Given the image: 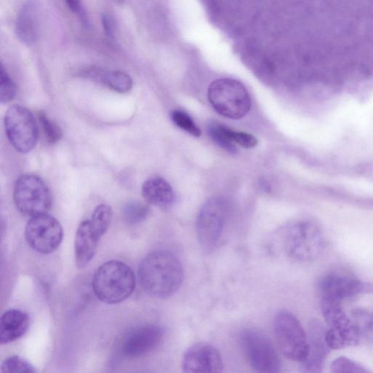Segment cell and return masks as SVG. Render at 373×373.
Returning a JSON list of instances; mask_svg holds the SVG:
<instances>
[{
  "label": "cell",
  "mask_w": 373,
  "mask_h": 373,
  "mask_svg": "<svg viewBox=\"0 0 373 373\" xmlns=\"http://www.w3.org/2000/svg\"><path fill=\"white\" fill-rule=\"evenodd\" d=\"M324 328L317 321L310 323L309 327V355L302 363L303 370L306 372H321L324 360L329 353L325 341Z\"/></svg>",
  "instance_id": "9a60e30c"
},
{
  "label": "cell",
  "mask_w": 373,
  "mask_h": 373,
  "mask_svg": "<svg viewBox=\"0 0 373 373\" xmlns=\"http://www.w3.org/2000/svg\"><path fill=\"white\" fill-rule=\"evenodd\" d=\"M2 372L5 373H33L36 372L34 366L27 360L19 356H12L2 365Z\"/></svg>",
  "instance_id": "4316f807"
},
{
  "label": "cell",
  "mask_w": 373,
  "mask_h": 373,
  "mask_svg": "<svg viewBox=\"0 0 373 373\" xmlns=\"http://www.w3.org/2000/svg\"><path fill=\"white\" fill-rule=\"evenodd\" d=\"M361 339L373 343V312L365 310H355L350 315Z\"/></svg>",
  "instance_id": "44dd1931"
},
{
  "label": "cell",
  "mask_w": 373,
  "mask_h": 373,
  "mask_svg": "<svg viewBox=\"0 0 373 373\" xmlns=\"http://www.w3.org/2000/svg\"><path fill=\"white\" fill-rule=\"evenodd\" d=\"M228 216V204L221 197H212L202 207L197 218L196 232L205 251H213L221 243Z\"/></svg>",
  "instance_id": "5b68a950"
},
{
  "label": "cell",
  "mask_w": 373,
  "mask_h": 373,
  "mask_svg": "<svg viewBox=\"0 0 373 373\" xmlns=\"http://www.w3.org/2000/svg\"><path fill=\"white\" fill-rule=\"evenodd\" d=\"M164 329L157 324H147L128 333L122 343V353L128 358H140L155 350L164 338Z\"/></svg>",
  "instance_id": "7c38bea8"
},
{
  "label": "cell",
  "mask_w": 373,
  "mask_h": 373,
  "mask_svg": "<svg viewBox=\"0 0 373 373\" xmlns=\"http://www.w3.org/2000/svg\"><path fill=\"white\" fill-rule=\"evenodd\" d=\"M99 238L90 219H86L80 224L75 240V255L78 269L85 268L92 260Z\"/></svg>",
  "instance_id": "2e32d148"
},
{
  "label": "cell",
  "mask_w": 373,
  "mask_h": 373,
  "mask_svg": "<svg viewBox=\"0 0 373 373\" xmlns=\"http://www.w3.org/2000/svg\"><path fill=\"white\" fill-rule=\"evenodd\" d=\"M93 290L97 297L107 304H117L128 299L135 290V274L126 263L111 260L95 272Z\"/></svg>",
  "instance_id": "7a4b0ae2"
},
{
  "label": "cell",
  "mask_w": 373,
  "mask_h": 373,
  "mask_svg": "<svg viewBox=\"0 0 373 373\" xmlns=\"http://www.w3.org/2000/svg\"><path fill=\"white\" fill-rule=\"evenodd\" d=\"M29 246L44 255L54 252L63 239V228L54 216L47 214L31 217L25 228Z\"/></svg>",
  "instance_id": "8fae6325"
},
{
  "label": "cell",
  "mask_w": 373,
  "mask_h": 373,
  "mask_svg": "<svg viewBox=\"0 0 373 373\" xmlns=\"http://www.w3.org/2000/svg\"><path fill=\"white\" fill-rule=\"evenodd\" d=\"M239 343L251 367L257 372L276 373L281 369V360L270 339L256 329L240 332Z\"/></svg>",
  "instance_id": "9c48e42d"
},
{
  "label": "cell",
  "mask_w": 373,
  "mask_h": 373,
  "mask_svg": "<svg viewBox=\"0 0 373 373\" xmlns=\"http://www.w3.org/2000/svg\"><path fill=\"white\" fill-rule=\"evenodd\" d=\"M322 312L328 325L325 341L331 349H341L360 343V336L352 318L342 309L340 302L322 298Z\"/></svg>",
  "instance_id": "8992f818"
},
{
  "label": "cell",
  "mask_w": 373,
  "mask_h": 373,
  "mask_svg": "<svg viewBox=\"0 0 373 373\" xmlns=\"http://www.w3.org/2000/svg\"><path fill=\"white\" fill-rule=\"evenodd\" d=\"M149 214V207L140 202H130L123 208V217L129 224H137L144 221Z\"/></svg>",
  "instance_id": "603a6c76"
},
{
  "label": "cell",
  "mask_w": 373,
  "mask_h": 373,
  "mask_svg": "<svg viewBox=\"0 0 373 373\" xmlns=\"http://www.w3.org/2000/svg\"><path fill=\"white\" fill-rule=\"evenodd\" d=\"M209 134L212 140L219 147L232 154L237 152V148L233 143L228 140L219 128V123H213L209 126Z\"/></svg>",
  "instance_id": "f1b7e54d"
},
{
  "label": "cell",
  "mask_w": 373,
  "mask_h": 373,
  "mask_svg": "<svg viewBox=\"0 0 373 373\" xmlns=\"http://www.w3.org/2000/svg\"><path fill=\"white\" fill-rule=\"evenodd\" d=\"M208 99L217 114L233 120L244 118L252 104L246 87L231 78L212 82L209 87Z\"/></svg>",
  "instance_id": "277c9868"
},
{
  "label": "cell",
  "mask_w": 373,
  "mask_h": 373,
  "mask_svg": "<svg viewBox=\"0 0 373 373\" xmlns=\"http://www.w3.org/2000/svg\"><path fill=\"white\" fill-rule=\"evenodd\" d=\"M142 194L148 204L163 209L171 208L175 202L173 188L166 180L160 177H153L146 181L142 185Z\"/></svg>",
  "instance_id": "ac0fdd59"
},
{
  "label": "cell",
  "mask_w": 373,
  "mask_h": 373,
  "mask_svg": "<svg viewBox=\"0 0 373 373\" xmlns=\"http://www.w3.org/2000/svg\"><path fill=\"white\" fill-rule=\"evenodd\" d=\"M274 329L284 357L302 363L309 355V341L298 319L288 311H281L275 317Z\"/></svg>",
  "instance_id": "ba28073f"
},
{
  "label": "cell",
  "mask_w": 373,
  "mask_h": 373,
  "mask_svg": "<svg viewBox=\"0 0 373 373\" xmlns=\"http://www.w3.org/2000/svg\"><path fill=\"white\" fill-rule=\"evenodd\" d=\"M113 218L111 207L106 204L99 205L90 219L91 225L97 235L101 238L111 226Z\"/></svg>",
  "instance_id": "7402d4cb"
},
{
  "label": "cell",
  "mask_w": 373,
  "mask_h": 373,
  "mask_svg": "<svg viewBox=\"0 0 373 373\" xmlns=\"http://www.w3.org/2000/svg\"><path fill=\"white\" fill-rule=\"evenodd\" d=\"M319 290L322 298L341 302L358 295L372 293L373 284L334 274L322 279Z\"/></svg>",
  "instance_id": "5bb4252c"
},
{
  "label": "cell",
  "mask_w": 373,
  "mask_h": 373,
  "mask_svg": "<svg viewBox=\"0 0 373 373\" xmlns=\"http://www.w3.org/2000/svg\"><path fill=\"white\" fill-rule=\"evenodd\" d=\"M171 118L173 123L185 133L195 137H200L202 135L201 129L197 126L191 117L180 109H175L171 114Z\"/></svg>",
  "instance_id": "cb8c5ba5"
},
{
  "label": "cell",
  "mask_w": 373,
  "mask_h": 373,
  "mask_svg": "<svg viewBox=\"0 0 373 373\" xmlns=\"http://www.w3.org/2000/svg\"><path fill=\"white\" fill-rule=\"evenodd\" d=\"M30 318L27 314L11 310L0 319V343L7 344L23 336L28 330Z\"/></svg>",
  "instance_id": "d6986e66"
},
{
  "label": "cell",
  "mask_w": 373,
  "mask_h": 373,
  "mask_svg": "<svg viewBox=\"0 0 373 373\" xmlns=\"http://www.w3.org/2000/svg\"><path fill=\"white\" fill-rule=\"evenodd\" d=\"M82 75L121 94L130 92L133 87V78L121 71H106L97 68H92L84 71Z\"/></svg>",
  "instance_id": "ffe728a7"
},
{
  "label": "cell",
  "mask_w": 373,
  "mask_h": 373,
  "mask_svg": "<svg viewBox=\"0 0 373 373\" xmlns=\"http://www.w3.org/2000/svg\"><path fill=\"white\" fill-rule=\"evenodd\" d=\"M331 371L335 373L354 372L365 373L368 371L355 362L346 357L336 360L331 365Z\"/></svg>",
  "instance_id": "f546056e"
},
{
  "label": "cell",
  "mask_w": 373,
  "mask_h": 373,
  "mask_svg": "<svg viewBox=\"0 0 373 373\" xmlns=\"http://www.w3.org/2000/svg\"><path fill=\"white\" fill-rule=\"evenodd\" d=\"M281 247L290 257L300 262L319 258L325 249L319 227L310 221H300L285 228L281 234Z\"/></svg>",
  "instance_id": "3957f363"
},
{
  "label": "cell",
  "mask_w": 373,
  "mask_h": 373,
  "mask_svg": "<svg viewBox=\"0 0 373 373\" xmlns=\"http://www.w3.org/2000/svg\"><path fill=\"white\" fill-rule=\"evenodd\" d=\"M66 4L73 13H80L81 2L80 0H65Z\"/></svg>",
  "instance_id": "1f68e13d"
},
{
  "label": "cell",
  "mask_w": 373,
  "mask_h": 373,
  "mask_svg": "<svg viewBox=\"0 0 373 373\" xmlns=\"http://www.w3.org/2000/svg\"><path fill=\"white\" fill-rule=\"evenodd\" d=\"M102 25L104 30V33L109 39L114 38V28L113 22L108 16L104 15L102 16Z\"/></svg>",
  "instance_id": "4dcf8cb0"
},
{
  "label": "cell",
  "mask_w": 373,
  "mask_h": 373,
  "mask_svg": "<svg viewBox=\"0 0 373 373\" xmlns=\"http://www.w3.org/2000/svg\"><path fill=\"white\" fill-rule=\"evenodd\" d=\"M39 6L30 0L21 8L16 20V31L19 40L27 47L34 45L38 37Z\"/></svg>",
  "instance_id": "e0dca14e"
},
{
  "label": "cell",
  "mask_w": 373,
  "mask_h": 373,
  "mask_svg": "<svg viewBox=\"0 0 373 373\" xmlns=\"http://www.w3.org/2000/svg\"><path fill=\"white\" fill-rule=\"evenodd\" d=\"M7 137L19 152L26 154L36 147L39 130L33 114L20 105H13L7 111L5 118Z\"/></svg>",
  "instance_id": "30bf717a"
},
{
  "label": "cell",
  "mask_w": 373,
  "mask_h": 373,
  "mask_svg": "<svg viewBox=\"0 0 373 373\" xmlns=\"http://www.w3.org/2000/svg\"><path fill=\"white\" fill-rule=\"evenodd\" d=\"M224 135L232 143H236L245 148H253L257 145V140L250 134L233 130L221 124Z\"/></svg>",
  "instance_id": "484cf974"
},
{
  "label": "cell",
  "mask_w": 373,
  "mask_h": 373,
  "mask_svg": "<svg viewBox=\"0 0 373 373\" xmlns=\"http://www.w3.org/2000/svg\"><path fill=\"white\" fill-rule=\"evenodd\" d=\"M182 367L188 373H219L224 371V365L221 353L215 347L197 343L186 350Z\"/></svg>",
  "instance_id": "4fadbf2b"
},
{
  "label": "cell",
  "mask_w": 373,
  "mask_h": 373,
  "mask_svg": "<svg viewBox=\"0 0 373 373\" xmlns=\"http://www.w3.org/2000/svg\"><path fill=\"white\" fill-rule=\"evenodd\" d=\"M13 200L18 211L31 217L47 214L52 204L51 193L48 185L33 173L21 175L16 180Z\"/></svg>",
  "instance_id": "52a82bcc"
},
{
  "label": "cell",
  "mask_w": 373,
  "mask_h": 373,
  "mask_svg": "<svg viewBox=\"0 0 373 373\" xmlns=\"http://www.w3.org/2000/svg\"><path fill=\"white\" fill-rule=\"evenodd\" d=\"M139 279L143 290L157 298H168L181 289L184 271L181 262L168 251L149 253L141 262Z\"/></svg>",
  "instance_id": "6da1fadb"
},
{
  "label": "cell",
  "mask_w": 373,
  "mask_h": 373,
  "mask_svg": "<svg viewBox=\"0 0 373 373\" xmlns=\"http://www.w3.org/2000/svg\"><path fill=\"white\" fill-rule=\"evenodd\" d=\"M38 121L41 125L44 135L50 144L59 142L62 137L63 133L60 126L51 121L45 114H38Z\"/></svg>",
  "instance_id": "d4e9b609"
},
{
  "label": "cell",
  "mask_w": 373,
  "mask_h": 373,
  "mask_svg": "<svg viewBox=\"0 0 373 373\" xmlns=\"http://www.w3.org/2000/svg\"><path fill=\"white\" fill-rule=\"evenodd\" d=\"M16 85L11 79L4 65H1V85H0V100L6 104L15 98L16 95Z\"/></svg>",
  "instance_id": "83f0119b"
}]
</instances>
